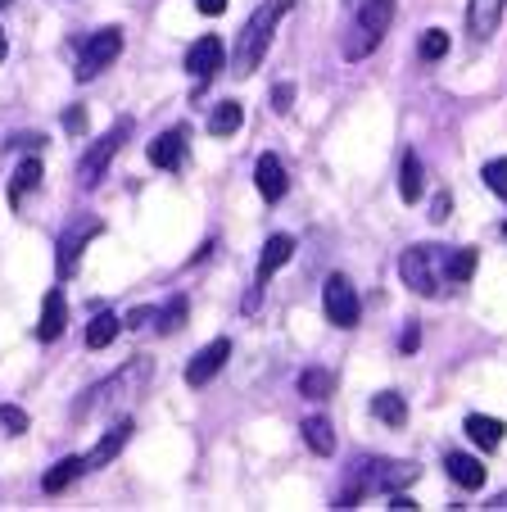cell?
I'll use <instances>...</instances> for the list:
<instances>
[{
    "label": "cell",
    "mask_w": 507,
    "mask_h": 512,
    "mask_svg": "<svg viewBox=\"0 0 507 512\" xmlns=\"http://www.w3.org/2000/svg\"><path fill=\"white\" fill-rule=\"evenodd\" d=\"M227 358H231V340L227 336H218V340H209V345L200 349V354L186 363V381H191L195 390L200 386H209L213 377H218L222 368H227Z\"/></svg>",
    "instance_id": "30bf717a"
},
{
    "label": "cell",
    "mask_w": 507,
    "mask_h": 512,
    "mask_svg": "<svg viewBox=\"0 0 507 512\" xmlns=\"http://www.w3.org/2000/svg\"><path fill=\"white\" fill-rule=\"evenodd\" d=\"M64 132L68 136H87V109H82V105L64 109Z\"/></svg>",
    "instance_id": "d6a6232c"
},
{
    "label": "cell",
    "mask_w": 507,
    "mask_h": 512,
    "mask_svg": "<svg viewBox=\"0 0 507 512\" xmlns=\"http://www.w3.org/2000/svg\"><path fill=\"white\" fill-rule=\"evenodd\" d=\"M254 182H259V195H263L268 204H277L281 195L290 191V177H286V168H281L277 155H263V159H259V168H254Z\"/></svg>",
    "instance_id": "2e32d148"
},
{
    "label": "cell",
    "mask_w": 507,
    "mask_h": 512,
    "mask_svg": "<svg viewBox=\"0 0 507 512\" xmlns=\"http://www.w3.org/2000/svg\"><path fill=\"white\" fill-rule=\"evenodd\" d=\"M127 440H132V422H118V426H109V431L96 440V449H91V454L82 458V463H87V472H91V467H105V463H114V458L123 454V445H127Z\"/></svg>",
    "instance_id": "9a60e30c"
},
{
    "label": "cell",
    "mask_w": 507,
    "mask_h": 512,
    "mask_svg": "<svg viewBox=\"0 0 507 512\" xmlns=\"http://www.w3.org/2000/svg\"><path fill=\"white\" fill-rule=\"evenodd\" d=\"M304 445L313 449L317 458H331L335 454V426L326 417H308L304 422Z\"/></svg>",
    "instance_id": "7402d4cb"
},
{
    "label": "cell",
    "mask_w": 507,
    "mask_h": 512,
    "mask_svg": "<svg viewBox=\"0 0 507 512\" xmlns=\"http://www.w3.org/2000/svg\"><path fill=\"white\" fill-rule=\"evenodd\" d=\"M417 345H421V331H417V322H408V331H403V354H412Z\"/></svg>",
    "instance_id": "74e56055"
},
{
    "label": "cell",
    "mask_w": 507,
    "mask_h": 512,
    "mask_svg": "<svg viewBox=\"0 0 507 512\" xmlns=\"http://www.w3.org/2000/svg\"><path fill=\"white\" fill-rule=\"evenodd\" d=\"M0 431H5V435H23V431H28V413H23V408H14V404H0Z\"/></svg>",
    "instance_id": "1f68e13d"
},
{
    "label": "cell",
    "mask_w": 507,
    "mask_h": 512,
    "mask_svg": "<svg viewBox=\"0 0 507 512\" xmlns=\"http://www.w3.org/2000/svg\"><path fill=\"white\" fill-rule=\"evenodd\" d=\"M390 508H394V512H399V508H403V512H412V508H417V503H412L408 494H399V490H394V494H390Z\"/></svg>",
    "instance_id": "f35d334b"
},
{
    "label": "cell",
    "mask_w": 507,
    "mask_h": 512,
    "mask_svg": "<svg viewBox=\"0 0 507 512\" xmlns=\"http://www.w3.org/2000/svg\"><path fill=\"white\" fill-rule=\"evenodd\" d=\"M489 508H498V512H503V508H507V490L498 494V499H489Z\"/></svg>",
    "instance_id": "ab89813d"
},
{
    "label": "cell",
    "mask_w": 507,
    "mask_h": 512,
    "mask_svg": "<svg viewBox=\"0 0 507 512\" xmlns=\"http://www.w3.org/2000/svg\"><path fill=\"white\" fill-rule=\"evenodd\" d=\"M507 14V0H467V32L476 41H489Z\"/></svg>",
    "instance_id": "7c38bea8"
},
{
    "label": "cell",
    "mask_w": 507,
    "mask_h": 512,
    "mask_svg": "<svg viewBox=\"0 0 507 512\" xmlns=\"http://www.w3.org/2000/svg\"><path fill=\"white\" fill-rule=\"evenodd\" d=\"M421 191H426V173H421V159L412 150H403V164H399V200L403 204H417Z\"/></svg>",
    "instance_id": "d6986e66"
},
{
    "label": "cell",
    "mask_w": 507,
    "mask_h": 512,
    "mask_svg": "<svg viewBox=\"0 0 507 512\" xmlns=\"http://www.w3.org/2000/svg\"><path fill=\"white\" fill-rule=\"evenodd\" d=\"M290 105H295V82H277V87H272V109L286 114Z\"/></svg>",
    "instance_id": "836d02e7"
},
{
    "label": "cell",
    "mask_w": 507,
    "mask_h": 512,
    "mask_svg": "<svg viewBox=\"0 0 507 512\" xmlns=\"http://www.w3.org/2000/svg\"><path fill=\"white\" fill-rule=\"evenodd\" d=\"M449 209H453L449 191H440V195H435V204H431V218H435V223H444V218H449Z\"/></svg>",
    "instance_id": "d590c367"
},
{
    "label": "cell",
    "mask_w": 507,
    "mask_h": 512,
    "mask_svg": "<svg viewBox=\"0 0 507 512\" xmlns=\"http://www.w3.org/2000/svg\"><path fill=\"white\" fill-rule=\"evenodd\" d=\"M82 472H87V463H82V458H59V463L41 476V490H46V494H64Z\"/></svg>",
    "instance_id": "44dd1931"
},
{
    "label": "cell",
    "mask_w": 507,
    "mask_h": 512,
    "mask_svg": "<svg viewBox=\"0 0 507 512\" xmlns=\"http://www.w3.org/2000/svg\"><path fill=\"white\" fill-rule=\"evenodd\" d=\"M417 55L426 59V64H435V59H444V55H449V32H444V28L421 32V46H417Z\"/></svg>",
    "instance_id": "f546056e"
},
{
    "label": "cell",
    "mask_w": 507,
    "mask_h": 512,
    "mask_svg": "<svg viewBox=\"0 0 507 512\" xmlns=\"http://www.w3.org/2000/svg\"><path fill=\"white\" fill-rule=\"evenodd\" d=\"M290 259H295V236H286V232L272 236V241L263 245V254H259V286H263V281H268L277 268H286Z\"/></svg>",
    "instance_id": "ac0fdd59"
},
{
    "label": "cell",
    "mask_w": 507,
    "mask_h": 512,
    "mask_svg": "<svg viewBox=\"0 0 507 512\" xmlns=\"http://www.w3.org/2000/svg\"><path fill=\"white\" fill-rule=\"evenodd\" d=\"M150 377V358H136V363H127L123 372H118L114 381H100L96 390H91V399L82 408H77V417H87V413H96V408H114L118 399H132V390L141 386V381Z\"/></svg>",
    "instance_id": "52a82bcc"
},
{
    "label": "cell",
    "mask_w": 507,
    "mask_h": 512,
    "mask_svg": "<svg viewBox=\"0 0 507 512\" xmlns=\"http://www.w3.org/2000/svg\"><path fill=\"white\" fill-rule=\"evenodd\" d=\"M412 481H417V467L412 463H385V458H372V463H358L354 481H349V490L335 499V508H354L358 494H376V490L394 494Z\"/></svg>",
    "instance_id": "7a4b0ae2"
},
{
    "label": "cell",
    "mask_w": 507,
    "mask_h": 512,
    "mask_svg": "<svg viewBox=\"0 0 507 512\" xmlns=\"http://www.w3.org/2000/svg\"><path fill=\"white\" fill-rule=\"evenodd\" d=\"M322 309H326V322L340 331L358 327V313H363V304H358V290L354 281L345 277V272H331L322 286Z\"/></svg>",
    "instance_id": "8992f818"
},
{
    "label": "cell",
    "mask_w": 507,
    "mask_h": 512,
    "mask_svg": "<svg viewBox=\"0 0 507 512\" xmlns=\"http://www.w3.org/2000/svg\"><path fill=\"white\" fill-rule=\"evenodd\" d=\"M444 472H449V481L462 485V490H480V485H485V463L471 454H449L444 458Z\"/></svg>",
    "instance_id": "e0dca14e"
},
{
    "label": "cell",
    "mask_w": 507,
    "mask_h": 512,
    "mask_svg": "<svg viewBox=\"0 0 507 512\" xmlns=\"http://www.w3.org/2000/svg\"><path fill=\"white\" fill-rule=\"evenodd\" d=\"M227 5H231V0H195V10H200V14H209V19H213V14H222V10H227Z\"/></svg>",
    "instance_id": "8d00e7d4"
},
{
    "label": "cell",
    "mask_w": 507,
    "mask_h": 512,
    "mask_svg": "<svg viewBox=\"0 0 507 512\" xmlns=\"http://www.w3.org/2000/svg\"><path fill=\"white\" fill-rule=\"evenodd\" d=\"M440 245H412L399 254V277L412 295H435V281H440Z\"/></svg>",
    "instance_id": "277c9868"
},
{
    "label": "cell",
    "mask_w": 507,
    "mask_h": 512,
    "mask_svg": "<svg viewBox=\"0 0 507 512\" xmlns=\"http://www.w3.org/2000/svg\"><path fill=\"white\" fill-rule=\"evenodd\" d=\"M335 390V377L326 368H308L304 377H299V395L304 399H326Z\"/></svg>",
    "instance_id": "f1b7e54d"
},
{
    "label": "cell",
    "mask_w": 507,
    "mask_h": 512,
    "mask_svg": "<svg viewBox=\"0 0 507 512\" xmlns=\"http://www.w3.org/2000/svg\"><path fill=\"white\" fill-rule=\"evenodd\" d=\"M127 136H132V118H118L114 132H105V136H100V141L87 150V155H82V164H77V182L87 186V191H91V186H100V177L109 173V164H114V155L123 150Z\"/></svg>",
    "instance_id": "5b68a950"
},
{
    "label": "cell",
    "mask_w": 507,
    "mask_h": 512,
    "mask_svg": "<svg viewBox=\"0 0 507 512\" xmlns=\"http://www.w3.org/2000/svg\"><path fill=\"white\" fill-rule=\"evenodd\" d=\"M440 268H444V277L449 281H471L476 277V268H480V254L476 250H444Z\"/></svg>",
    "instance_id": "603a6c76"
},
{
    "label": "cell",
    "mask_w": 507,
    "mask_h": 512,
    "mask_svg": "<svg viewBox=\"0 0 507 512\" xmlns=\"http://www.w3.org/2000/svg\"><path fill=\"white\" fill-rule=\"evenodd\" d=\"M123 55V32L118 28H100L87 37V46H82V55H77V82H91L100 78L114 59Z\"/></svg>",
    "instance_id": "ba28073f"
},
{
    "label": "cell",
    "mask_w": 507,
    "mask_h": 512,
    "mask_svg": "<svg viewBox=\"0 0 507 512\" xmlns=\"http://www.w3.org/2000/svg\"><path fill=\"white\" fill-rule=\"evenodd\" d=\"M154 313H159V309H132V313H127V322H123V327L145 331V327H150V322H154Z\"/></svg>",
    "instance_id": "e575fe53"
},
{
    "label": "cell",
    "mask_w": 507,
    "mask_h": 512,
    "mask_svg": "<svg viewBox=\"0 0 507 512\" xmlns=\"http://www.w3.org/2000/svg\"><path fill=\"white\" fill-rule=\"evenodd\" d=\"M290 10H295V0H263L259 10L249 14V23L236 37V55H231V73H236V78H249V73L263 64V55H268L272 37H277L281 19H286Z\"/></svg>",
    "instance_id": "6da1fadb"
},
{
    "label": "cell",
    "mask_w": 507,
    "mask_h": 512,
    "mask_svg": "<svg viewBox=\"0 0 507 512\" xmlns=\"http://www.w3.org/2000/svg\"><path fill=\"white\" fill-rule=\"evenodd\" d=\"M186 313H191V304H186V295H173V300H168L159 313H154V331H159V336H173V331L186 322Z\"/></svg>",
    "instance_id": "83f0119b"
},
{
    "label": "cell",
    "mask_w": 507,
    "mask_h": 512,
    "mask_svg": "<svg viewBox=\"0 0 507 512\" xmlns=\"http://www.w3.org/2000/svg\"><path fill=\"white\" fill-rule=\"evenodd\" d=\"M390 23H394V0H363L358 5V37L345 46V55L349 59L372 55L381 46V37L390 32Z\"/></svg>",
    "instance_id": "3957f363"
},
{
    "label": "cell",
    "mask_w": 507,
    "mask_h": 512,
    "mask_svg": "<svg viewBox=\"0 0 507 512\" xmlns=\"http://www.w3.org/2000/svg\"><path fill=\"white\" fill-rule=\"evenodd\" d=\"M240 123H245V109H240V100H222V105L213 109V118H209V132L213 136H236Z\"/></svg>",
    "instance_id": "484cf974"
},
{
    "label": "cell",
    "mask_w": 507,
    "mask_h": 512,
    "mask_svg": "<svg viewBox=\"0 0 507 512\" xmlns=\"http://www.w3.org/2000/svg\"><path fill=\"white\" fill-rule=\"evenodd\" d=\"M100 232H105V223H100V218H87V223L68 227V232L59 236V245H55V272H59V281H64V277H73V272H77V263H82V245H87V241H96Z\"/></svg>",
    "instance_id": "9c48e42d"
},
{
    "label": "cell",
    "mask_w": 507,
    "mask_h": 512,
    "mask_svg": "<svg viewBox=\"0 0 507 512\" xmlns=\"http://www.w3.org/2000/svg\"><path fill=\"white\" fill-rule=\"evenodd\" d=\"M41 177H46L41 173V159H23V164L14 168V182H10V204L14 209L23 204V195H28L32 186H41Z\"/></svg>",
    "instance_id": "d4e9b609"
},
{
    "label": "cell",
    "mask_w": 507,
    "mask_h": 512,
    "mask_svg": "<svg viewBox=\"0 0 507 512\" xmlns=\"http://www.w3.org/2000/svg\"><path fill=\"white\" fill-rule=\"evenodd\" d=\"M118 331H123V318H114V313H96V318L87 322V349H109L118 340Z\"/></svg>",
    "instance_id": "cb8c5ba5"
},
{
    "label": "cell",
    "mask_w": 507,
    "mask_h": 512,
    "mask_svg": "<svg viewBox=\"0 0 507 512\" xmlns=\"http://www.w3.org/2000/svg\"><path fill=\"white\" fill-rule=\"evenodd\" d=\"M64 327H68V304H64V290H50L46 295V304H41V322H37V340H59L64 336Z\"/></svg>",
    "instance_id": "5bb4252c"
},
{
    "label": "cell",
    "mask_w": 507,
    "mask_h": 512,
    "mask_svg": "<svg viewBox=\"0 0 507 512\" xmlns=\"http://www.w3.org/2000/svg\"><path fill=\"white\" fill-rule=\"evenodd\" d=\"M222 59H227V50H222L218 37H200L191 50H186V68H191L195 82H209L213 73L222 68Z\"/></svg>",
    "instance_id": "4fadbf2b"
},
{
    "label": "cell",
    "mask_w": 507,
    "mask_h": 512,
    "mask_svg": "<svg viewBox=\"0 0 507 512\" xmlns=\"http://www.w3.org/2000/svg\"><path fill=\"white\" fill-rule=\"evenodd\" d=\"M10 55V41H5V32H0V59Z\"/></svg>",
    "instance_id": "60d3db41"
},
{
    "label": "cell",
    "mask_w": 507,
    "mask_h": 512,
    "mask_svg": "<svg viewBox=\"0 0 507 512\" xmlns=\"http://www.w3.org/2000/svg\"><path fill=\"white\" fill-rule=\"evenodd\" d=\"M5 5H14V0H0V10H5Z\"/></svg>",
    "instance_id": "b9f144b4"
},
{
    "label": "cell",
    "mask_w": 507,
    "mask_h": 512,
    "mask_svg": "<svg viewBox=\"0 0 507 512\" xmlns=\"http://www.w3.org/2000/svg\"><path fill=\"white\" fill-rule=\"evenodd\" d=\"M372 413L381 417L385 426H403V422H408V399L394 395V390H381V395L372 399Z\"/></svg>",
    "instance_id": "4316f807"
},
{
    "label": "cell",
    "mask_w": 507,
    "mask_h": 512,
    "mask_svg": "<svg viewBox=\"0 0 507 512\" xmlns=\"http://www.w3.org/2000/svg\"><path fill=\"white\" fill-rule=\"evenodd\" d=\"M480 177H485V186L498 195V200H507V159H489Z\"/></svg>",
    "instance_id": "4dcf8cb0"
},
{
    "label": "cell",
    "mask_w": 507,
    "mask_h": 512,
    "mask_svg": "<svg viewBox=\"0 0 507 512\" xmlns=\"http://www.w3.org/2000/svg\"><path fill=\"white\" fill-rule=\"evenodd\" d=\"M186 141H191V132L186 127H173V132H163L150 141V164L163 168V173H173V168H182L186 159Z\"/></svg>",
    "instance_id": "8fae6325"
},
{
    "label": "cell",
    "mask_w": 507,
    "mask_h": 512,
    "mask_svg": "<svg viewBox=\"0 0 507 512\" xmlns=\"http://www.w3.org/2000/svg\"><path fill=\"white\" fill-rule=\"evenodd\" d=\"M462 431H467V435H471V440H476V445H480V449H498V445H503V431H507V426H503V422H498V417H485V413H471V417H467V422H462Z\"/></svg>",
    "instance_id": "ffe728a7"
},
{
    "label": "cell",
    "mask_w": 507,
    "mask_h": 512,
    "mask_svg": "<svg viewBox=\"0 0 507 512\" xmlns=\"http://www.w3.org/2000/svg\"><path fill=\"white\" fill-rule=\"evenodd\" d=\"M503 236H507V223H503Z\"/></svg>",
    "instance_id": "7bdbcfd3"
}]
</instances>
